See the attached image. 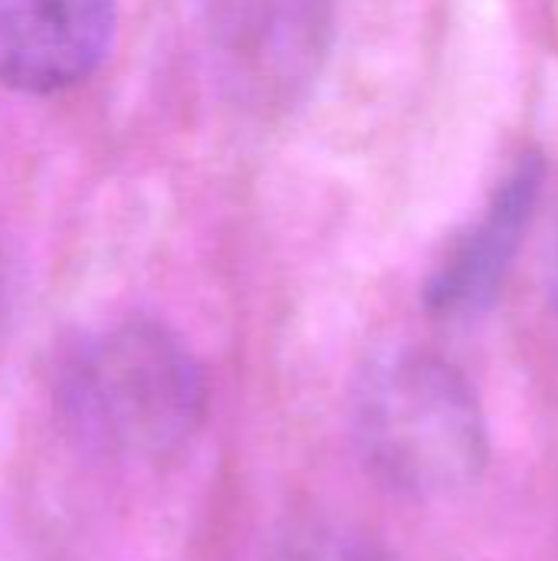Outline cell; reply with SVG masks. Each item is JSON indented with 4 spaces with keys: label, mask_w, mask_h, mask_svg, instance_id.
Segmentation results:
<instances>
[{
    "label": "cell",
    "mask_w": 558,
    "mask_h": 561,
    "mask_svg": "<svg viewBox=\"0 0 558 561\" xmlns=\"http://www.w3.org/2000/svg\"><path fill=\"white\" fill-rule=\"evenodd\" d=\"M115 39V0H0V82L49 95L89 79Z\"/></svg>",
    "instance_id": "277c9868"
},
{
    "label": "cell",
    "mask_w": 558,
    "mask_h": 561,
    "mask_svg": "<svg viewBox=\"0 0 558 561\" xmlns=\"http://www.w3.org/2000/svg\"><path fill=\"white\" fill-rule=\"evenodd\" d=\"M352 427L368 470L414 500L467 490L490 457L474 388L451 362L424 348H391L362 368Z\"/></svg>",
    "instance_id": "7a4b0ae2"
},
{
    "label": "cell",
    "mask_w": 558,
    "mask_h": 561,
    "mask_svg": "<svg viewBox=\"0 0 558 561\" xmlns=\"http://www.w3.org/2000/svg\"><path fill=\"white\" fill-rule=\"evenodd\" d=\"M56 411L66 431L112 460H171L207 417V381L191 348L161 322L128 316L62 358Z\"/></svg>",
    "instance_id": "6da1fadb"
},
{
    "label": "cell",
    "mask_w": 558,
    "mask_h": 561,
    "mask_svg": "<svg viewBox=\"0 0 558 561\" xmlns=\"http://www.w3.org/2000/svg\"><path fill=\"white\" fill-rule=\"evenodd\" d=\"M214 72L253 112L296 105L322 72L335 0H201Z\"/></svg>",
    "instance_id": "3957f363"
},
{
    "label": "cell",
    "mask_w": 558,
    "mask_h": 561,
    "mask_svg": "<svg viewBox=\"0 0 558 561\" xmlns=\"http://www.w3.org/2000/svg\"><path fill=\"white\" fill-rule=\"evenodd\" d=\"M543 168L529 154L523 164L497 191L483 220L460 237V243L447 253V260L434 270L428 283V309L437 316H470L480 312L500 289L513 253L533 220V207L539 197Z\"/></svg>",
    "instance_id": "5b68a950"
},
{
    "label": "cell",
    "mask_w": 558,
    "mask_h": 561,
    "mask_svg": "<svg viewBox=\"0 0 558 561\" xmlns=\"http://www.w3.org/2000/svg\"><path fill=\"white\" fill-rule=\"evenodd\" d=\"M276 561H388L378 549L342 533H309L289 542Z\"/></svg>",
    "instance_id": "8992f818"
}]
</instances>
